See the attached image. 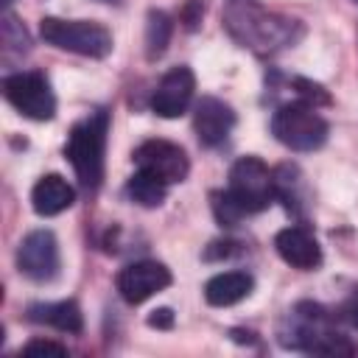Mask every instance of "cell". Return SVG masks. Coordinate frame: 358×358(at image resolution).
I'll use <instances>...</instances> for the list:
<instances>
[{"label": "cell", "instance_id": "cell-1", "mask_svg": "<svg viewBox=\"0 0 358 358\" xmlns=\"http://www.w3.org/2000/svg\"><path fill=\"white\" fill-rule=\"evenodd\" d=\"M106 129H109V115L98 109L87 120L76 123L67 140V159L78 176V182L87 190H95L103 179V151H106Z\"/></svg>", "mask_w": 358, "mask_h": 358}, {"label": "cell", "instance_id": "cell-2", "mask_svg": "<svg viewBox=\"0 0 358 358\" xmlns=\"http://www.w3.org/2000/svg\"><path fill=\"white\" fill-rule=\"evenodd\" d=\"M39 34L45 42L53 48L90 56V59H103L112 53V34L92 20H59V17H45L39 22Z\"/></svg>", "mask_w": 358, "mask_h": 358}, {"label": "cell", "instance_id": "cell-3", "mask_svg": "<svg viewBox=\"0 0 358 358\" xmlns=\"http://www.w3.org/2000/svg\"><path fill=\"white\" fill-rule=\"evenodd\" d=\"M271 134L291 151H316L327 140V120L305 101L282 103L271 117Z\"/></svg>", "mask_w": 358, "mask_h": 358}, {"label": "cell", "instance_id": "cell-4", "mask_svg": "<svg viewBox=\"0 0 358 358\" xmlns=\"http://www.w3.org/2000/svg\"><path fill=\"white\" fill-rule=\"evenodd\" d=\"M229 196L241 204V210L246 215L266 210L277 190H274V176L268 173L266 162L257 157H241L232 168H229V185H227Z\"/></svg>", "mask_w": 358, "mask_h": 358}, {"label": "cell", "instance_id": "cell-5", "mask_svg": "<svg viewBox=\"0 0 358 358\" xmlns=\"http://www.w3.org/2000/svg\"><path fill=\"white\" fill-rule=\"evenodd\" d=\"M6 101L31 120H50L56 115V95L42 73H14L3 78Z\"/></svg>", "mask_w": 358, "mask_h": 358}, {"label": "cell", "instance_id": "cell-6", "mask_svg": "<svg viewBox=\"0 0 358 358\" xmlns=\"http://www.w3.org/2000/svg\"><path fill=\"white\" fill-rule=\"evenodd\" d=\"M131 159H134L137 171H145V173L157 176L165 185L182 182L187 176V171H190L187 154L176 143H168V140H145V143H140L134 148Z\"/></svg>", "mask_w": 358, "mask_h": 358}, {"label": "cell", "instance_id": "cell-7", "mask_svg": "<svg viewBox=\"0 0 358 358\" xmlns=\"http://www.w3.org/2000/svg\"><path fill=\"white\" fill-rule=\"evenodd\" d=\"M17 268L36 280V282H48L56 277L59 271V243L56 235L50 229H34L22 238L20 249H17Z\"/></svg>", "mask_w": 358, "mask_h": 358}, {"label": "cell", "instance_id": "cell-8", "mask_svg": "<svg viewBox=\"0 0 358 358\" xmlns=\"http://www.w3.org/2000/svg\"><path fill=\"white\" fill-rule=\"evenodd\" d=\"M115 285L129 305H140L171 285V271L157 260H137L117 271Z\"/></svg>", "mask_w": 358, "mask_h": 358}, {"label": "cell", "instance_id": "cell-9", "mask_svg": "<svg viewBox=\"0 0 358 358\" xmlns=\"http://www.w3.org/2000/svg\"><path fill=\"white\" fill-rule=\"evenodd\" d=\"M193 90H196L193 70L190 67H173L159 78V84L151 95V109L159 117H179L190 106Z\"/></svg>", "mask_w": 358, "mask_h": 358}, {"label": "cell", "instance_id": "cell-10", "mask_svg": "<svg viewBox=\"0 0 358 358\" xmlns=\"http://www.w3.org/2000/svg\"><path fill=\"white\" fill-rule=\"evenodd\" d=\"M235 126V112L218 101V98H201L193 109V129H196V137L201 145H218L227 140V134L232 131Z\"/></svg>", "mask_w": 358, "mask_h": 358}, {"label": "cell", "instance_id": "cell-11", "mask_svg": "<svg viewBox=\"0 0 358 358\" xmlns=\"http://www.w3.org/2000/svg\"><path fill=\"white\" fill-rule=\"evenodd\" d=\"M274 249L288 266L302 268V271H310V268H316L322 263V249H319L316 238L302 227L280 229L277 238H274Z\"/></svg>", "mask_w": 358, "mask_h": 358}, {"label": "cell", "instance_id": "cell-12", "mask_svg": "<svg viewBox=\"0 0 358 358\" xmlns=\"http://www.w3.org/2000/svg\"><path fill=\"white\" fill-rule=\"evenodd\" d=\"M73 201H76V190H73V185H70L64 176H59V173L42 176V179L34 185V190H31V207H34V213L42 215V218H50V215L64 213L67 207H73Z\"/></svg>", "mask_w": 358, "mask_h": 358}, {"label": "cell", "instance_id": "cell-13", "mask_svg": "<svg viewBox=\"0 0 358 358\" xmlns=\"http://www.w3.org/2000/svg\"><path fill=\"white\" fill-rule=\"evenodd\" d=\"M252 288H255L252 274H246V271H221V274L207 280L204 299L213 308H227V305H235V302L246 299L252 294Z\"/></svg>", "mask_w": 358, "mask_h": 358}, {"label": "cell", "instance_id": "cell-14", "mask_svg": "<svg viewBox=\"0 0 358 358\" xmlns=\"http://www.w3.org/2000/svg\"><path fill=\"white\" fill-rule=\"evenodd\" d=\"M28 319L39 322V324H50L62 333H81L84 319H81V308L73 299H62V302H39L28 308Z\"/></svg>", "mask_w": 358, "mask_h": 358}, {"label": "cell", "instance_id": "cell-15", "mask_svg": "<svg viewBox=\"0 0 358 358\" xmlns=\"http://www.w3.org/2000/svg\"><path fill=\"white\" fill-rule=\"evenodd\" d=\"M126 193L131 196V201H137V204H143V207H159V204L165 201V196H168V185L159 182L157 176L145 173V171H137V173L129 179Z\"/></svg>", "mask_w": 358, "mask_h": 358}, {"label": "cell", "instance_id": "cell-16", "mask_svg": "<svg viewBox=\"0 0 358 358\" xmlns=\"http://www.w3.org/2000/svg\"><path fill=\"white\" fill-rule=\"evenodd\" d=\"M171 42V20L165 11H148V22H145V56L154 62L165 53Z\"/></svg>", "mask_w": 358, "mask_h": 358}, {"label": "cell", "instance_id": "cell-17", "mask_svg": "<svg viewBox=\"0 0 358 358\" xmlns=\"http://www.w3.org/2000/svg\"><path fill=\"white\" fill-rule=\"evenodd\" d=\"M213 213L218 218L221 227H235L246 213L241 210V204L229 196V190H221V193H213Z\"/></svg>", "mask_w": 358, "mask_h": 358}, {"label": "cell", "instance_id": "cell-18", "mask_svg": "<svg viewBox=\"0 0 358 358\" xmlns=\"http://www.w3.org/2000/svg\"><path fill=\"white\" fill-rule=\"evenodd\" d=\"M294 84H296V90H299V95H302V101H305V103H310V106H316V103H330L327 92H324L319 84L305 81V78H296Z\"/></svg>", "mask_w": 358, "mask_h": 358}, {"label": "cell", "instance_id": "cell-19", "mask_svg": "<svg viewBox=\"0 0 358 358\" xmlns=\"http://www.w3.org/2000/svg\"><path fill=\"white\" fill-rule=\"evenodd\" d=\"M22 355H53V358H64V355H67V347H62V344H56V341H42V338H36V341H31V344L22 347Z\"/></svg>", "mask_w": 358, "mask_h": 358}, {"label": "cell", "instance_id": "cell-20", "mask_svg": "<svg viewBox=\"0 0 358 358\" xmlns=\"http://www.w3.org/2000/svg\"><path fill=\"white\" fill-rule=\"evenodd\" d=\"M148 324L157 327V330H171V327H173V310H171V308H157V310H151Z\"/></svg>", "mask_w": 358, "mask_h": 358}, {"label": "cell", "instance_id": "cell-21", "mask_svg": "<svg viewBox=\"0 0 358 358\" xmlns=\"http://www.w3.org/2000/svg\"><path fill=\"white\" fill-rule=\"evenodd\" d=\"M344 313H347V322L358 330V288L350 294V299H347V305H344Z\"/></svg>", "mask_w": 358, "mask_h": 358}, {"label": "cell", "instance_id": "cell-22", "mask_svg": "<svg viewBox=\"0 0 358 358\" xmlns=\"http://www.w3.org/2000/svg\"><path fill=\"white\" fill-rule=\"evenodd\" d=\"M3 6H11V0H3Z\"/></svg>", "mask_w": 358, "mask_h": 358}, {"label": "cell", "instance_id": "cell-23", "mask_svg": "<svg viewBox=\"0 0 358 358\" xmlns=\"http://www.w3.org/2000/svg\"><path fill=\"white\" fill-rule=\"evenodd\" d=\"M355 3H358V0H355Z\"/></svg>", "mask_w": 358, "mask_h": 358}]
</instances>
